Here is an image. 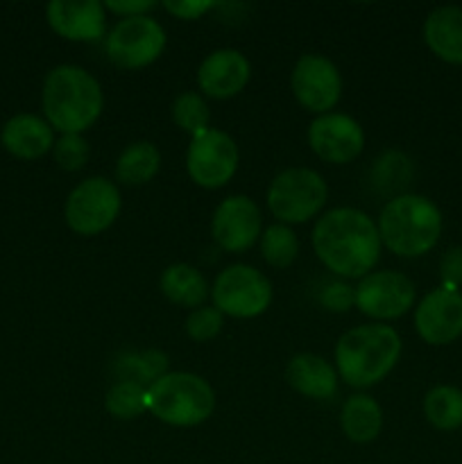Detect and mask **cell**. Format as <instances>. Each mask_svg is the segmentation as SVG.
<instances>
[{
  "mask_svg": "<svg viewBox=\"0 0 462 464\" xmlns=\"http://www.w3.org/2000/svg\"><path fill=\"white\" fill-rule=\"evenodd\" d=\"M376 222L365 211L338 207L317 218L313 227V249L333 275L362 279L374 270L380 256Z\"/></svg>",
  "mask_w": 462,
  "mask_h": 464,
  "instance_id": "1",
  "label": "cell"
},
{
  "mask_svg": "<svg viewBox=\"0 0 462 464\" xmlns=\"http://www.w3.org/2000/svg\"><path fill=\"white\" fill-rule=\"evenodd\" d=\"M41 107L53 130L62 134H82L102 113V86L86 68L62 63L45 75Z\"/></svg>",
  "mask_w": 462,
  "mask_h": 464,
  "instance_id": "2",
  "label": "cell"
},
{
  "mask_svg": "<svg viewBox=\"0 0 462 464\" xmlns=\"http://www.w3.org/2000/svg\"><path fill=\"white\" fill-rule=\"evenodd\" d=\"M401 356V335L394 326L374 324L353 326L335 343V370L351 388H371L380 383Z\"/></svg>",
  "mask_w": 462,
  "mask_h": 464,
  "instance_id": "3",
  "label": "cell"
},
{
  "mask_svg": "<svg viewBox=\"0 0 462 464\" xmlns=\"http://www.w3.org/2000/svg\"><path fill=\"white\" fill-rule=\"evenodd\" d=\"M380 243L397 256L415 258L430 252L442 234V211L433 199L415 193H401L380 208Z\"/></svg>",
  "mask_w": 462,
  "mask_h": 464,
  "instance_id": "4",
  "label": "cell"
},
{
  "mask_svg": "<svg viewBox=\"0 0 462 464\" xmlns=\"http://www.w3.org/2000/svg\"><path fill=\"white\" fill-rule=\"evenodd\" d=\"M148 411L163 424L190 429L213 415L216 392L193 372H168L148 388Z\"/></svg>",
  "mask_w": 462,
  "mask_h": 464,
  "instance_id": "5",
  "label": "cell"
},
{
  "mask_svg": "<svg viewBox=\"0 0 462 464\" xmlns=\"http://www.w3.org/2000/svg\"><path fill=\"white\" fill-rule=\"evenodd\" d=\"M329 188L313 168H285L267 188V208L281 225H299L324 208Z\"/></svg>",
  "mask_w": 462,
  "mask_h": 464,
  "instance_id": "6",
  "label": "cell"
},
{
  "mask_svg": "<svg viewBox=\"0 0 462 464\" xmlns=\"http://www.w3.org/2000/svg\"><path fill=\"white\" fill-rule=\"evenodd\" d=\"M211 297L213 306L222 315L249 320V317L263 315L270 308L272 284L256 267L245 266V263H234V266L225 267L216 276Z\"/></svg>",
  "mask_w": 462,
  "mask_h": 464,
  "instance_id": "7",
  "label": "cell"
},
{
  "mask_svg": "<svg viewBox=\"0 0 462 464\" xmlns=\"http://www.w3.org/2000/svg\"><path fill=\"white\" fill-rule=\"evenodd\" d=\"M120 207V190L113 181L104 177H89L68 193L63 218L75 234L95 236L116 222Z\"/></svg>",
  "mask_w": 462,
  "mask_h": 464,
  "instance_id": "8",
  "label": "cell"
},
{
  "mask_svg": "<svg viewBox=\"0 0 462 464\" xmlns=\"http://www.w3.org/2000/svg\"><path fill=\"white\" fill-rule=\"evenodd\" d=\"M104 48L111 63L125 71H134V68L149 66L161 57L166 48V30L149 14L120 18L109 30Z\"/></svg>",
  "mask_w": 462,
  "mask_h": 464,
  "instance_id": "9",
  "label": "cell"
},
{
  "mask_svg": "<svg viewBox=\"0 0 462 464\" xmlns=\"http://www.w3.org/2000/svg\"><path fill=\"white\" fill-rule=\"evenodd\" d=\"M238 145L226 131L208 127L190 139L186 152V170L202 188H222L238 170Z\"/></svg>",
  "mask_w": 462,
  "mask_h": 464,
  "instance_id": "10",
  "label": "cell"
},
{
  "mask_svg": "<svg viewBox=\"0 0 462 464\" xmlns=\"http://www.w3.org/2000/svg\"><path fill=\"white\" fill-rule=\"evenodd\" d=\"M415 304V284L403 272L380 270L362 276L356 285V306L374 320H397Z\"/></svg>",
  "mask_w": 462,
  "mask_h": 464,
  "instance_id": "11",
  "label": "cell"
},
{
  "mask_svg": "<svg viewBox=\"0 0 462 464\" xmlns=\"http://www.w3.org/2000/svg\"><path fill=\"white\" fill-rule=\"evenodd\" d=\"M290 86L303 109L329 113L342 95V77L338 66L324 54H302L290 75Z\"/></svg>",
  "mask_w": 462,
  "mask_h": 464,
  "instance_id": "12",
  "label": "cell"
},
{
  "mask_svg": "<svg viewBox=\"0 0 462 464\" xmlns=\"http://www.w3.org/2000/svg\"><path fill=\"white\" fill-rule=\"evenodd\" d=\"M211 234L225 252H245L263 234L261 208L247 195H229L213 211Z\"/></svg>",
  "mask_w": 462,
  "mask_h": 464,
  "instance_id": "13",
  "label": "cell"
},
{
  "mask_svg": "<svg viewBox=\"0 0 462 464\" xmlns=\"http://www.w3.org/2000/svg\"><path fill=\"white\" fill-rule=\"evenodd\" d=\"M313 152L326 163H351L365 148V131L356 118L329 111L317 116L308 127Z\"/></svg>",
  "mask_w": 462,
  "mask_h": 464,
  "instance_id": "14",
  "label": "cell"
},
{
  "mask_svg": "<svg viewBox=\"0 0 462 464\" xmlns=\"http://www.w3.org/2000/svg\"><path fill=\"white\" fill-rule=\"evenodd\" d=\"M415 329L428 344H448L462 335V295L451 288L430 290L415 308Z\"/></svg>",
  "mask_w": 462,
  "mask_h": 464,
  "instance_id": "15",
  "label": "cell"
},
{
  "mask_svg": "<svg viewBox=\"0 0 462 464\" xmlns=\"http://www.w3.org/2000/svg\"><path fill=\"white\" fill-rule=\"evenodd\" d=\"M252 77V63L240 50L220 48L204 57L197 68L199 91L208 98L226 100L238 95Z\"/></svg>",
  "mask_w": 462,
  "mask_h": 464,
  "instance_id": "16",
  "label": "cell"
},
{
  "mask_svg": "<svg viewBox=\"0 0 462 464\" xmlns=\"http://www.w3.org/2000/svg\"><path fill=\"white\" fill-rule=\"evenodd\" d=\"M50 27L68 41H98L107 27L100 0H53L45 7Z\"/></svg>",
  "mask_w": 462,
  "mask_h": 464,
  "instance_id": "17",
  "label": "cell"
},
{
  "mask_svg": "<svg viewBox=\"0 0 462 464\" xmlns=\"http://www.w3.org/2000/svg\"><path fill=\"white\" fill-rule=\"evenodd\" d=\"M3 148L18 159H39L54 148V130L45 118L16 113L0 131Z\"/></svg>",
  "mask_w": 462,
  "mask_h": 464,
  "instance_id": "18",
  "label": "cell"
},
{
  "mask_svg": "<svg viewBox=\"0 0 462 464\" xmlns=\"http://www.w3.org/2000/svg\"><path fill=\"white\" fill-rule=\"evenodd\" d=\"M290 388L311 399H331L338 390V370L315 353H297L285 367Z\"/></svg>",
  "mask_w": 462,
  "mask_h": 464,
  "instance_id": "19",
  "label": "cell"
},
{
  "mask_svg": "<svg viewBox=\"0 0 462 464\" xmlns=\"http://www.w3.org/2000/svg\"><path fill=\"white\" fill-rule=\"evenodd\" d=\"M424 41L444 62L462 63V7H435L424 21Z\"/></svg>",
  "mask_w": 462,
  "mask_h": 464,
  "instance_id": "20",
  "label": "cell"
},
{
  "mask_svg": "<svg viewBox=\"0 0 462 464\" xmlns=\"http://www.w3.org/2000/svg\"><path fill=\"white\" fill-rule=\"evenodd\" d=\"M340 426L351 442H374L383 429V411L374 397L356 392L344 401L342 412H340Z\"/></svg>",
  "mask_w": 462,
  "mask_h": 464,
  "instance_id": "21",
  "label": "cell"
},
{
  "mask_svg": "<svg viewBox=\"0 0 462 464\" xmlns=\"http://www.w3.org/2000/svg\"><path fill=\"white\" fill-rule=\"evenodd\" d=\"M161 293L166 295V299H170L177 306L186 308H199L207 297L211 295L207 279H204L202 272L197 267L188 266V263H172L163 270L161 281Z\"/></svg>",
  "mask_w": 462,
  "mask_h": 464,
  "instance_id": "22",
  "label": "cell"
},
{
  "mask_svg": "<svg viewBox=\"0 0 462 464\" xmlns=\"http://www.w3.org/2000/svg\"><path fill=\"white\" fill-rule=\"evenodd\" d=\"M161 168V152L152 140H134L116 161V179L125 186H140L154 179Z\"/></svg>",
  "mask_w": 462,
  "mask_h": 464,
  "instance_id": "23",
  "label": "cell"
},
{
  "mask_svg": "<svg viewBox=\"0 0 462 464\" xmlns=\"http://www.w3.org/2000/svg\"><path fill=\"white\" fill-rule=\"evenodd\" d=\"M113 374L118 381H134V383L149 385L168 374V356L159 349H145V352H122L113 361Z\"/></svg>",
  "mask_w": 462,
  "mask_h": 464,
  "instance_id": "24",
  "label": "cell"
},
{
  "mask_svg": "<svg viewBox=\"0 0 462 464\" xmlns=\"http://www.w3.org/2000/svg\"><path fill=\"white\" fill-rule=\"evenodd\" d=\"M424 415L438 430H456L462 426V390L453 385H435L424 397Z\"/></svg>",
  "mask_w": 462,
  "mask_h": 464,
  "instance_id": "25",
  "label": "cell"
},
{
  "mask_svg": "<svg viewBox=\"0 0 462 464\" xmlns=\"http://www.w3.org/2000/svg\"><path fill=\"white\" fill-rule=\"evenodd\" d=\"M104 406L116 420H136L148 411V388L134 381H116L109 388Z\"/></svg>",
  "mask_w": 462,
  "mask_h": 464,
  "instance_id": "26",
  "label": "cell"
},
{
  "mask_svg": "<svg viewBox=\"0 0 462 464\" xmlns=\"http://www.w3.org/2000/svg\"><path fill=\"white\" fill-rule=\"evenodd\" d=\"M261 254L270 266L288 267L299 254V238L288 225H270L261 234Z\"/></svg>",
  "mask_w": 462,
  "mask_h": 464,
  "instance_id": "27",
  "label": "cell"
},
{
  "mask_svg": "<svg viewBox=\"0 0 462 464\" xmlns=\"http://www.w3.org/2000/svg\"><path fill=\"white\" fill-rule=\"evenodd\" d=\"M172 121L177 127L188 131L190 136H197L199 131L211 127V109H208L207 100L195 91H184L172 102Z\"/></svg>",
  "mask_w": 462,
  "mask_h": 464,
  "instance_id": "28",
  "label": "cell"
},
{
  "mask_svg": "<svg viewBox=\"0 0 462 464\" xmlns=\"http://www.w3.org/2000/svg\"><path fill=\"white\" fill-rule=\"evenodd\" d=\"M374 163V179L383 184L385 188H401V186L408 184L412 175L410 159L401 152H394V150L380 154L379 161Z\"/></svg>",
  "mask_w": 462,
  "mask_h": 464,
  "instance_id": "29",
  "label": "cell"
},
{
  "mask_svg": "<svg viewBox=\"0 0 462 464\" xmlns=\"http://www.w3.org/2000/svg\"><path fill=\"white\" fill-rule=\"evenodd\" d=\"M225 326V315L216 306H199L188 313L186 317V334L195 343H207L213 340Z\"/></svg>",
  "mask_w": 462,
  "mask_h": 464,
  "instance_id": "30",
  "label": "cell"
},
{
  "mask_svg": "<svg viewBox=\"0 0 462 464\" xmlns=\"http://www.w3.org/2000/svg\"><path fill=\"white\" fill-rule=\"evenodd\" d=\"M53 154L63 170H82L89 161V143L82 134H62L59 140H54Z\"/></svg>",
  "mask_w": 462,
  "mask_h": 464,
  "instance_id": "31",
  "label": "cell"
},
{
  "mask_svg": "<svg viewBox=\"0 0 462 464\" xmlns=\"http://www.w3.org/2000/svg\"><path fill=\"white\" fill-rule=\"evenodd\" d=\"M320 302L333 313L349 311L351 306H356V288H351L344 281H333V284H326V288L322 290Z\"/></svg>",
  "mask_w": 462,
  "mask_h": 464,
  "instance_id": "32",
  "label": "cell"
},
{
  "mask_svg": "<svg viewBox=\"0 0 462 464\" xmlns=\"http://www.w3.org/2000/svg\"><path fill=\"white\" fill-rule=\"evenodd\" d=\"M439 276L444 288L457 290V285H462V247H451L444 252L439 261Z\"/></svg>",
  "mask_w": 462,
  "mask_h": 464,
  "instance_id": "33",
  "label": "cell"
},
{
  "mask_svg": "<svg viewBox=\"0 0 462 464\" xmlns=\"http://www.w3.org/2000/svg\"><path fill=\"white\" fill-rule=\"evenodd\" d=\"M163 7L175 16L184 18V21H193V18H199L208 9L216 7V3H211V0H166Z\"/></svg>",
  "mask_w": 462,
  "mask_h": 464,
  "instance_id": "34",
  "label": "cell"
},
{
  "mask_svg": "<svg viewBox=\"0 0 462 464\" xmlns=\"http://www.w3.org/2000/svg\"><path fill=\"white\" fill-rule=\"evenodd\" d=\"M154 7H157L154 0H107V3H104V9L120 14L122 18L143 16V14H148L149 9Z\"/></svg>",
  "mask_w": 462,
  "mask_h": 464,
  "instance_id": "35",
  "label": "cell"
}]
</instances>
